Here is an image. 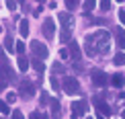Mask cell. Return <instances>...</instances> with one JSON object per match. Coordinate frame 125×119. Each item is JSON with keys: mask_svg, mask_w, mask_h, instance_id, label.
Here are the masks:
<instances>
[{"mask_svg": "<svg viewBox=\"0 0 125 119\" xmlns=\"http://www.w3.org/2000/svg\"><path fill=\"white\" fill-rule=\"evenodd\" d=\"M62 90H64L66 95H78V92H80V84H78L76 78L68 76V78L62 80Z\"/></svg>", "mask_w": 125, "mask_h": 119, "instance_id": "obj_1", "label": "cell"}, {"mask_svg": "<svg viewBox=\"0 0 125 119\" xmlns=\"http://www.w3.org/2000/svg\"><path fill=\"white\" fill-rule=\"evenodd\" d=\"M88 113V103L84 99L80 101H74L72 103V119H78V117H84Z\"/></svg>", "mask_w": 125, "mask_h": 119, "instance_id": "obj_2", "label": "cell"}, {"mask_svg": "<svg viewBox=\"0 0 125 119\" xmlns=\"http://www.w3.org/2000/svg\"><path fill=\"white\" fill-rule=\"evenodd\" d=\"M31 49H33V54L37 55V60H47V55H49V51H47V47H45L43 43H41V41H33V43H31Z\"/></svg>", "mask_w": 125, "mask_h": 119, "instance_id": "obj_3", "label": "cell"}, {"mask_svg": "<svg viewBox=\"0 0 125 119\" xmlns=\"http://www.w3.org/2000/svg\"><path fill=\"white\" fill-rule=\"evenodd\" d=\"M41 31H43V35H45L47 39H53V35H55V23H53V19H51V17L43 21Z\"/></svg>", "mask_w": 125, "mask_h": 119, "instance_id": "obj_4", "label": "cell"}, {"mask_svg": "<svg viewBox=\"0 0 125 119\" xmlns=\"http://www.w3.org/2000/svg\"><path fill=\"white\" fill-rule=\"evenodd\" d=\"M92 103H94V107H96V111H98V113H103L105 117L111 115V107H109L105 101H101V97H94V99H92Z\"/></svg>", "mask_w": 125, "mask_h": 119, "instance_id": "obj_5", "label": "cell"}, {"mask_svg": "<svg viewBox=\"0 0 125 119\" xmlns=\"http://www.w3.org/2000/svg\"><path fill=\"white\" fill-rule=\"evenodd\" d=\"M92 82H94L96 86H107L109 78H107V74L103 70H92Z\"/></svg>", "mask_w": 125, "mask_h": 119, "instance_id": "obj_6", "label": "cell"}, {"mask_svg": "<svg viewBox=\"0 0 125 119\" xmlns=\"http://www.w3.org/2000/svg\"><path fill=\"white\" fill-rule=\"evenodd\" d=\"M19 95L21 97H33L35 95V88H33V84H31V82H23V84H21V88H19Z\"/></svg>", "mask_w": 125, "mask_h": 119, "instance_id": "obj_7", "label": "cell"}, {"mask_svg": "<svg viewBox=\"0 0 125 119\" xmlns=\"http://www.w3.org/2000/svg\"><path fill=\"white\" fill-rule=\"evenodd\" d=\"M115 41H117V47L119 49H125V29L123 27H117L115 29Z\"/></svg>", "mask_w": 125, "mask_h": 119, "instance_id": "obj_8", "label": "cell"}, {"mask_svg": "<svg viewBox=\"0 0 125 119\" xmlns=\"http://www.w3.org/2000/svg\"><path fill=\"white\" fill-rule=\"evenodd\" d=\"M49 107H51V113H53V119H60V115H62V105H60V101H58V99H51Z\"/></svg>", "mask_w": 125, "mask_h": 119, "instance_id": "obj_9", "label": "cell"}, {"mask_svg": "<svg viewBox=\"0 0 125 119\" xmlns=\"http://www.w3.org/2000/svg\"><path fill=\"white\" fill-rule=\"evenodd\" d=\"M60 21H62V29L64 31H70V25H72V17L68 12H60V17H58Z\"/></svg>", "mask_w": 125, "mask_h": 119, "instance_id": "obj_10", "label": "cell"}, {"mask_svg": "<svg viewBox=\"0 0 125 119\" xmlns=\"http://www.w3.org/2000/svg\"><path fill=\"white\" fill-rule=\"evenodd\" d=\"M19 31H21V37H23V39L29 37V21H27V19H23V21L19 23Z\"/></svg>", "mask_w": 125, "mask_h": 119, "instance_id": "obj_11", "label": "cell"}, {"mask_svg": "<svg viewBox=\"0 0 125 119\" xmlns=\"http://www.w3.org/2000/svg\"><path fill=\"white\" fill-rule=\"evenodd\" d=\"M70 55H72V60H74V62L80 60V47H78L76 41H72V43H70Z\"/></svg>", "mask_w": 125, "mask_h": 119, "instance_id": "obj_12", "label": "cell"}, {"mask_svg": "<svg viewBox=\"0 0 125 119\" xmlns=\"http://www.w3.org/2000/svg\"><path fill=\"white\" fill-rule=\"evenodd\" d=\"M111 82H113V86H117V88H121V86L125 84V78H123V74H115L111 78Z\"/></svg>", "mask_w": 125, "mask_h": 119, "instance_id": "obj_13", "label": "cell"}, {"mask_svg": "<svg viewBox=\"0 0 125 119\" xmlns=\"http://www.w3.org/2000/svg\"><path fill=\"white\" fill-rule=\"evenodd\" d=\"M19 70L21 72H27L29 70V60L25 55H19Z\"/></svg>", "mask_w": 125, "mask_h": 119, "instance_id": "obj_14", "label": "cell"}, {"mask_svg": "<svg viewBox=\"0 0 125 119\" xmlns=\"http://www.w3.org/2000/svg\"><path fill=\"white\" fill-rule=\"evenodd\" d=\"M31 66H33V68L35 70H37V72H45V66H43V62H41V60H31Z\"/></svg>", "mask_w": 125, "mask_h": 119, "instance_id": "obj_15", "label": "cell"}, {"mask_svg": "<svg viewBox=\"0 0 125 119\" xmlns=\"http://www.w3.org/2000/svg\"><path fill=\"white\" fill-rule=\"evenodd\" d=\"M113 64L115 66H125V54H117L115 58H113Z\"/></svg>", "mask_w": 125, "mask_h": 119, "instance_id": "obj_16", "label": "cell"}, {"mask_svg": "<svg viewBox=\"0 0 125 119\" xmlns=\"http://www.w3.org/2000/svg\"><path fill=\"white\" fill-rule=\"evenodd\" d=\"M94 6H96V4L92 2V0H88V2H84V4H82V8H84V12H92V10H94Z\"/></svg>", "mask_w": 125, "mask_h": 119, "instance_id": "obj_17", "label": "cell"}, {"mask_svg": "<svg viewBox=\"0 0 125 119\" xmlns=\"http://www.w3.org/2000/svg\"><path fill=\"white\" fill-rule=\"evenodd\" d=\"M14 49H17V54H19V55H23V54H25V49H27V45H25L23 41H19V43H17V47H14Z\"/></svg>", "mask_w": 125, "mask_h": 119, "instance_id": "obj_18", "label": "cell"}, {"mask_svg": "<svg viewBox=\"0 0 125 119\" xmlns=\"http://www.w3.org/2000/svg\"><path fill=\"white\" fill-rule=\"evenodd\" d=\"M29 119H49V117L45 115V113H35V111H33V113L29 115Z\"/></svg>", "mask_w": 125, "mask_h": 119, "instance_id": "obj_19", "label": "cell"}, {"mask_svg": "<svg viewBox=\"0 0 125 119\" xmlns=\"http://www.w3.org/2000/svg\"><path fill=\"white\" fill-rule=\"evenodd\" d=\"M4 47H6L8 51H10V49H12V47H17V45H14V43H12V37H6V39H4Z\"/></svg>", "mask_w": 125, "mask_h": 119, "instance_id": "obj_20", "label": "cell"}, {"mask_svg": "<svg viewBox=\"0 0 125 119\" xmlns=\"http://www.w3.org/2000/svg\"><path fill=\"white\" fill-rule=\"evenodd\" d=\"M66 6H68V10H76L78 8V2H76V0H66Z\"/></svg>", "mask_w": 125, "mask_h": 119, "instance_id": "obj_21", "label": "cell"}, {"mask_svg": "<svg viewBox=\"0 0 125 119\" xmlns=\"http://www.w3.org/2000/svg\"><path fill=\"white\" fill-rule=\"evenodd\" d=\"M98 6H101V10H103V12H107V10H111V2H107V0H103V2L98 4Z\"/></svg>", "mask_w": 125, "mask_h": 119, "instance_id": "obj_22", "label": "cell"}, {"mask_svg": "<svg viewBox=\"0 0 125 119\" xmlns=\"http://www.w3.org/2000/svg\"><path fill=\"white\" fill-rule=\"evenodd\" d=\"M6 101L8 103H17V92H6Z\"/></svg>", "mask_w": 125, "mask_h": 119, "instance_id": "obj_23", "label": "cell"}, {"mask_svg": "<svg viewBox=\"0 0 125 119\" xmlns=\"http://www.w3.org/2000/svg\"><path fill=\"white\" fill-rule=\"evenodd\" d=\"M60 58H62V60H68V58H72V55L68 54V49H64V47H62V49H60Z\"/></svg>", "mask_w": 125, "mask_h": 119, "instance_id": "obj_24", "label": "cell"}, {"mask_svg": "<svg viewBox=\"0 0 125 119\" xmlns=\"http://www.w3.org/2000/svg\"><path fill=\"white\" fill-rule=\"evenodd\" d=\"M53 70H55V74H62V72H64V68H62L60 62H55V64H53Z\"/></svg>", "mask_w": 125, "mask_h": 119, "instance_id": "obj_25", "label": "cell"}, {"mask_svg": "<svg viewBox=\"0 0 125 119\" xmlns=\"http://www.w3.org/2000/svg\"><path fill=\"white\" fill-rule=\"evenodd\" d=\"M10 117H12V119H25V115L21 111H12V115H10Z\"/></svg>", "mask_w": 125, "mask_h": 119, "instance_id": "obj_26", "label": "cell"}, {"mask_svg": "<svg viewBox=\"0 0 125 119\" xmlns=\"http://www.w3.org/2000/svg\"><path fill=\"white\" fill-rule=\"evenodd\" d=\"M0 111H2V115H12V111H10L6 105H2V107H0Z\"/></svg>", "mask_w": 125, "mask_h": 119, "instance_id": "obj_27", "label": "cell"}, {"mask_svg": "<svg viewBox=\"0 0 125 119\" xmlns=\"http://www.w3.org/2000/svg\"><path fill=\"white\" fill-rule=\"evenodd\" d=\"M6 8H8V10H17V2H12V0H8V2H6Z\"/></svg>", "mask_w": 125, "mask_h": 119, "instance_id": "obj_28", "label": "cell"}, {"mask_svg": "<svg viewBox=\"0 0 125 119\" xmlns=\"http://www.w3.org/2000/svg\"><path fill=\"white\" fill-rule=\"evenodd\" d=\"M49 84H51V88H53V90H58V88H60V84H58V80H55V78H51V80H49Z\"/></svg>", "mask_w": 125, "mask_h": 119, "instance_id": "obj_29", "label": "cell"}, {"mask_svg": "<svg viewBox=\"0 0 125 119\" xmlns=\"http://www.w3.org/2000/svg\"><path fill=\"white\" fill-rule=\"evenodd\" d=\"M47 92H41V105H47Z\"/></svg>", "mask_w": 125, "mask_h": 119, "instance_id": "obj_30", "label": "cell"}, {"mask_svg": "<svg viewBox=\"0 0 125 119\" xmlns=\"http://www.w3.org/2000/svg\"><path fill=\"white\" fill-rule=\"evenodd\" d=\"M119 21L125 25V10H119Z\"/></svg>", "mask_w": 125, "mask_h": 119, "instance_id": "obj_31", "label": "cell"}, {"mask_svg": "<svg viewBox=\"0 0 125 119\" xmlns=\"http://www.w3.org/2000/svg\"><path fill=\"white\" fill-rule=\"evenodd\" d=\"M96 119H105V115H101V113H98V117Z\"/></svg>", "mask_w": 125, "mask_h": 119, "instance_id": "obj_32", "label": "cell"}, {"mask_svg": "<svg viewBox=\"0 0 125 119\" xmlns=\"http://www.w3.org/2000/svg\"><path fill=\"white\" fill-rule=\"evenodd\" d=\"M121 117H123V119H125V109H123V111H121Z\"/></svg>", "mask_w": 125, "mask_h": 119, "instance_id": "obj_33", "label": "cell"}, {"mask_svg": "<svg viewBox=\"0 0 125 119\" xmlns=\"http://www.w3.org/2000/svg\"><path fill=\"white\" fill-rule=\"evenodd\" d=\"M86 119H92V117H86Z\"/></svg>", "mask_w": 125, "mask_h": 119, "instance_id": "obj_34", "label": "cell"}]
</instances>
